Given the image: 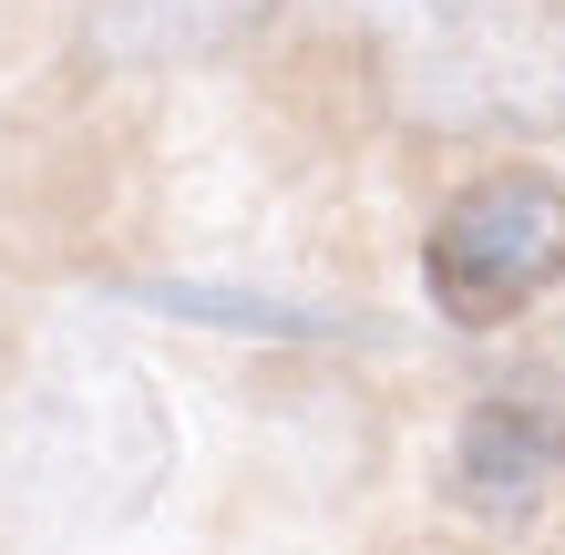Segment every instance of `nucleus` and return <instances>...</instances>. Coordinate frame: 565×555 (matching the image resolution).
Instances as JSON below:
<instances>
[{
    "instance_id": "f257e3e1",
    "label": "nucleus",
    "mask_w": 565,
    "mask_h": 555,
    "mask_svg": "<svg viewBox=\"0 0 565 555\" xmlns=\"http://www.w3.org/2000/svg\"><path fill=\"white\" fill-rule=\"evenodd\" d=\"M175 473L164 391L104 340H52L0 402V525L21 545L124 535Z\"/></svg>"
},
{
    "instance_id": "f03ea898",
    "label": "nucleus",
    "mask_w": 565,
    "mask_h": 555,
    "mask_svg": "<svg viewBox=\"0 0 565 555\" xmlns=\"http://www.w3.org/2000/svg\"><path fill=\"white\" fill-rule=\"evenodd\" d=\"M381 73L412 124H524L565 93L545 0H371Z\"/></svg>"
},
{
    "instance_id": "7ed1b4c3",
    "label": "nucleus",
    "mask_w": 565,
    "mask_h": 555,
    "mask_svg": "<svg viewBox=\"0 0 565 555\" xmlns=\"http://www.w3.org/2000/svg\"><path fill=\"white\" fill-rule=\"evenodd\" d=\"M422 278L452 330H504L514 309H535L565 278V185L535 166L462 185L422 237Z\"/></svg>"
},
{
    "instance_id": "20e7f679",
    "label": "nucleus",
    "mask_w": 565,
    "mask_h": 555,
    "mask_svg": "<svg viewBox=\"0 0 565 555\" xmlns=\"http://www.w3.org/2000/svg\"><path fill=\"white\" fill-rule=\"evenodd\" d=\"M443 494L483 525H524L565 494V391L545 371H514L462 402L452 452H443Z\"/></svg>"
},
{
    "instance_id": "39448f33",
    "label": "nucleus",
    "mask_w": 565,
    "mask_h": 555,
    "mask_svg": "<svg viewBox=\"0 0 565 555\" xmlns=\"http://www.w3.org/2000/svg\"><path fill=\"white\" fill-rule=\"evenodd\" d=\"M278 0H83V52L104 73H175L237 52Z\"/></svg>"
},
{
    "instance_id": "423d86ee",
    "label": "nucleus",
    "mask_w": 565,
    "mask_h": 555,
    "mask_svg": "<svg viewBox=\"0 0 565 555\" xmlns=\"http://www.w3.org/2000/svg\"><path fill=\"white\" fill-rule=\"evenodd\" d=\"M124 299H135V309H164V319H195V330H237V340H340L350 330L340 309L268 299V288H226V278H135Z\"/></svg>"
}]
</instances>
